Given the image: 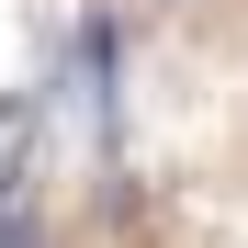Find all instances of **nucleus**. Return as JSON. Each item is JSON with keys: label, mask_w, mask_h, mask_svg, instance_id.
I'll return each instance as SVG.
<instances>
[{"label": "nucleus", "mask_w": 248, "mask_h": 248, "mask_svg": "<svg viewBox=\"0 0 248 248\" xmlns=\"http://www.w3.org/2000/svg\"><path fill=\"white\" fill-rule=\"evenodd\" d=\"M0 248H46V237H34V226L12 215V203H0Z\"/></svg>", "instance_id": "nucleus-2"}, {"label": "nucleus", "mask_w": 248, "mask_h": 248, "mask_svg": "<svg viewBox=\"0 0 248 248\" xmlns=\"http://www.w3.org/2000/svg\"><path fill=\"white\" fill-rule=\"evenodd\" d=\"M23 147H34V91H12V102H0V203L23 192Z\"/></svg>", "instance_id": "nucleus-1"}]
</instances>
